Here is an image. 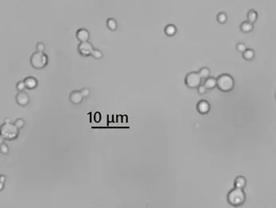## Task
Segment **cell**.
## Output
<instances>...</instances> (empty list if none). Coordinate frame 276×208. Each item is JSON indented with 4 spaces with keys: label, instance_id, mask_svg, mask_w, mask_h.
I'll return each mask as SVG.
<instances>
[{
    "label": "cell",
    "instance_id": "cell-9",
    "mask_svg": "<svg viewBox=\"0 0 276 208\" xmlns=\"http://www.w3.org/2000/svg\"><path fill=\"white\" fill-rule=\"evenodd\" d=\"M196 109L200 114L208 113L210 110V104L207 100H201L196 104Z\"/></svg>",
    "mask_w": 276,
    "mask_h": 208
},
{
    "label": "cell",
    "instance_id": "cell-17",
    "mask_svg": "<svg viewBox=\"0 0 276 208\" xmlns=\"http://www.w3.org/2000/svg\"><path fill=\"white\" fill-rule=\"evenodd\" d=\"M107 26L111 31H115L118 28V23L116 20L114 18H108L107 21Z\"/></svg>",
    "mask_w": 276,
    "mask_h": 208
},
{
    "label": "cell",
    "instance_id": "cell-8",
    "mask_svg": "<svg viewBox=\"0 0 276 208\" xmlns=\"http://www.w3.org/2000/svg\"><path fill=\"white\" fill-rule=\"evenodd\" d=\"M77 39L80 42H84V41H89V37H90V33H89V30L86 29H79L76 33Z\"/></svg>",
    "mask_w": 276,
    "mask_h": 208
},
{
    "label": "cell",
    "instance_id": "cell-2",
    "mask_svg": "<svg viewBox=\"0 0 276 208\" xmlns=\"http://www.w3.org/2000/svg\"><path fill=\"white\" fill-rule=\"evenodd\" d=\"M48 57L43 52H35L30 57V64L33 68L40 70L47 65Z\"/></svg>",
    "mask_w": 276,
    "mask_h": 208
},
{
    "label": "cell",
    "instance_id": "cell-12",
    "mask_svg": "<svg viewBox=\"0 0 276 208\" xmlns=\"http://www.w3.org/2000/svg\"><path fill=\"white\" fill-rule=\"evenodd\" d=\"M240 29H241V32H243V33H250L253 29V24L248 22V21H245V22L241 23Z\"/></svg>",
    "mask_w": 276,
    "mask_h": 208
},
{
    "label": "cell",
    "instance_id": "cell-27",
    "mask_svg": "<svg viewBox=\"0 0 276 208\" xmlns=\"http://www.w3.org/2000/svg\"><path fill=\"white\" fill-rule=\"evenodd\" d=\"M36 51H38V52H44L45 45L43 43H42V42H39L36 45Z\"/></svg>",
    "mask_w": 276,
    "mask_h": 208
},
{
    "label": "cell",
    "instance_id": "cell-31",
    "mask_svg": "<svg viewBox=\"0 0 276 208\" xmlns=\"http://www.w3.org/2000/svg\"><path fill=\"white\" fill-rule=\"evenodd\" d=\"M4 188V183L2 182H0V191H2Z\"/></svg>",
    "mask_w": 276,
    "mask_h": 208
},
{
    "label": "cell",
    "instance_id": "cell-14",
    "mask_svg": "<svg viewBox=\"0 0 276 208\" xmlns=\"http://www.w3.org/2000/svg\"><path fill=\"white\" fill-rule=\"evenodd\" d=\"M234 185L235 188L243 189L246 185V180L243 177H237L234 180Z\"/></svg>",
    "mask_w": 276,
    "mask_h": 208
},
{
    "label": "cell",
    "instance_id": "cell-25",
    "mask_svg": "<svg viewBox=\"0 0 276 208\" xmlns=\"http://www.w3.org/2000/svg\"><path fill=\"white\" fill-rule=\"evenodd\" d=\"M236 48H237V50L238 51V52H242V53L247 49L246 45L244 43H238L237 45V47H236Z\"/></svg>",
    "mask_w": 276,
    "mask_h": 208
},
{
    "label": "cell",
    "instance_id": "cell-10",
    "mask_svg": "<svg viewBox=\"0 0 276 208\" xmlns=\"http://www.w3.org/2000/svg\"><path fill=\"white\" fill-rule=\"evenodd\" d=\"M83 99L84 97L82 96L81 93L79 90H74V91L71 92L70 95V101L73 104H81L82 102Z\"/></svg>",
    "mask_w": 276,
    "mask_h": 208
},
{
    "label": "cell",
    "instance_id": "cell-3",
    "mask_svg": "<svg viewBox=\"0 0 276 208\" xmlns=\"http://www.w3.org/2000/svg\"><path fill=\"white\" fill-rule=\"evenodd\" d=\"M227 200L232 206H241L245 201V192L241 188H233L228 194Z\"/></svg>",
    "mask_w": 276,
    "mask_h": 208
},
{
    "label": "cell",
    "instance_id": "cell-15",
    "mask_svg": "<svg viewBox=\"0 0 276 208\" xmlns=\"http://www.w3.org/2000/svg\"><path fill=\"white\" fill-rule=\"evenodd\" d=\"M257 18H258L257 12H256V10H250L248 12V14H247V19H248V22L252 23V24H253L254 22H256V20H257Z\"/></svg>",
    "mask_w": 276,
    "mask_h": 208
},
{
    "label": "cell",
    "instance_id": "cell-6",
    "mask_svg": "<svg viewBox=\"0 0 276 208\" xmlns=\"http://www.w3.org/2000/svg\"><path fill=\"white\" fill-rule=\"evenodd\" d=\"M93 49H94V48H93V44L91 42H89V41L81 42L78 47L79 54L81 55L82 56H85V57L91 56Z\"/></svg>",
    "mask_w": 276,
    "mask_h": 208
},
{
    "label": "cell",
    "instance_id": "cell-22",
    "mask_svg": "<svg viewBox=\"0 0 276 208\" xmlns=\"http://www.w3.org/2000/svg\"><path fill=\"white\" fill-rule=\"evenodd\" d=\"M13 124L16 125V127H17V128L21 129V128H22L23 127H24L25 120L23 119H21V118H18V119H17L16 120L14 121Z\"/></svg>",
    "mask_w": 276,
    "mask_h": 208
},
{
    "label": "cell",
    "instance_id": "cell-4",
    "mask_svg": "<svg viewBox=\"0 0 276 208\" xmlns=\"http://www.w3.org/2000/svg\"><path fill=\"white\" fill-rule=\"evenodd\" d=\"M216 86L221 91L230 92L234 87V80L230 74H221L216 79Z\"/></svg>",
    "mask_w": 276,
    "mask_h": 208
},
{
    "label": "cell",
    "instance_id": "cell-11",
    "mask_svg": "<svg viewBox=\"0 0 276 208\" xmlns=\"http://www.w3.org/2000/svg\"><path fill=\"white\" fill-rule=\"evenodd\" d=\"M24 82L25 84L26 88H28V89H35L37 86V84H38V81H37L36 78L32 76L26 77L24 79Z\"/></svg>",
    "mask_w": 276,
    "mask_h": 208
},
{
    "label": "cell",
    "instance_id": "cell-28",
    "mask_svg": "<svg viewBox=\"0 0 276 208\" xmlns=\"http://www.w3.org/2000/svg\"><path fill=\"white\" fill-rule=\"evenodd\" d=\"M81 93L82 96H83L84 97H89V94H90V90H89V89H88V88H84L83 89L81 90Z\"/></svg>",
    "mask_w": 276,
    "mask_h": 208
},
{
    "label": "cell",
    "instance_id": "cell-23",
    "mask_svg": "<svg viewBox=\"0 0 276 208\" xmlns=\"http://www.w3.org/2000/svg\"><path fill=\"white\" fill-rule=\"evenodd\" d=\"M0 152L2 154H7L9 153V147L5 143L0 145Z\"/></svg>",
    "mask_w": 276,
    "mask_h": 208
},
{
    "label": "cell",
    "instance_id": "cell-18",
    "mask_svg": "<svg viewBox=\"0 0 276 208\" xmlns=\"http://www.w3.org/2000/svg\"><path fill=\"white\" fill-rule=\"evenodd\" d=\"M255 56V52L252 49H246L243 52V58L246 60H252Z\"/></svg>",
    "mask_w": 276,
    "mask_h": 208
},
{
    "label": "cell",
    "instance_id": "cell-30",
    "mask_svg": "<svg viewBox=\"0 0 276 208\" xmlns=\"http://www.w3.org/2000/svg\"><path fill=\"white\" fill-rule=\"evenodd\" d=\"M5 143V139H4L3 137H2V135H0V145H1V144H2V143Z\"/></svg>",
    "mask_w": 276,
    "mask_h": 208
},
{
    "label": "cell",
    "instance_id": "cell-5",
    "mask_svg": "<svg viewBox=\"0 0 276 208\" xmlns=\"http://www.w3.org/2000/svg\"><path fill=\"white\" fill-rule=\"evenodd\" d=\"M201 79L197 72H190L185 77V85L190 89H196L201 83Z\"/></svg>",
    "mask_w": 276,
    "mask_h": 208
},
{
    "label": "cell",
    "instance_id": "cell-16",
    "mask_svg": "<svg viewBox=\"0 0 276 208\" xmlns=\"http://www.w3.org/2000/svg\"><path fill=\"white\" fill-rule=\"evenodd\" d=\"M164 32H165V33L167 34V36H169V37H173V36L176 34L177 29L174 25H168V26H167L165 27Z\"/></svg>",
    "mask_w": 276,
    "mask_h": 208
},
{
    "label": "cell",
    "instance_id": "cell-1",
    "mask_svg": "<svg viewBox=\"0 0 276 208\" xmlns=\"http://www.w3.org/2000/svg\"><path fill=\"white\" fill-rule=\"evenodd\" d=\"M0 135L5 140H14L19 135V128L13 123L5 122L0 126Z\"/></svg>",
    "mask_w": 276,
    "mask_h": 208
},
{
    "label": "cell",
    "instance_id": "cell-19",
    "mask_svg": "<svg viewBox=\"0 0 276 208\" xmlns=\"http://www.w3.org/2000/svg\"><path fill=\"white\" fill-rule=\"evenodd\" d=\"M210 74H211V71H210L209 68H208V67H202V68H200L198 72V74L201 78H208L210 76Z\"/></svg>",
    "mask_w": 276,
    "mask_h": 208
},
{
    "label": "cell",
    "instance_id": "cell-24",
    "mask_svg": "<svg viewBox=\"0 0 276 208\" xmlns=\"http://www.w3.org/2000/svg\"><path fill=\"white\" fill-rule=\"evenodd\" d=\"M16 88H17V89L19 90V91H23L26 88L24 81H19L17 83V85H16Z\"/></svg>",
    "mask_w": 276,
    "mask_h": 208
},
{
    "label": "cell",
    "instance_id": "cell-21",
    "mask_svg": "<svg viewBox=\"0 0 276 208\" xmlns=\"http://www.w3.org/2000/svg\"><path fill=\"white\" fill-rule=\"evenodd\" d=\"M91 56H93V58H95V59L99 60V59H101V58H103L104 54H103V52H101L100 50H99V49H94L93 50V52H92Z\"/></svg>",
    "mask_w": 276,
    "mask_h": 208
},
{
    "label": "cell",
    "instance_id": "cell-26",
    "mask_svg": "<svg viewBox=\"0 0 276 208\" xmlns=\"http://www.w3.org/2000/svg\"><path fill=\"white\" fill-rule=\"evenodd\" d=\"M196 89H197V92H198V93H199V94H200V95L204 94V93H205L206 92H207V90H208V89H206L205 86H204V85H201V84H200V86H199L198 87L196 88Z\"/></svg>",
    "mask_w": 276,
    "mask_h": 208
},
{
    "label": "cell",
    "instance_id": "cell-20",
    "mask_svg": "<svg viewBox=\"0 0 276 208\" xmlns=\"http://www.w3.org/2000/svg\"><path fill=\"white\" fill-rule=\"evenodd\" d=\"M227 15H226V13L224 12H220V13L218 14L217 15V21H218V22L220 23V24H224L227 22Z\"/></svg>",
    "mask_w": 276,
    "mask_h": 208
},
{
    "label": "cell",
    "instance_id": "cell-13",
    "mask_svg": "<svg viewBox=\"0 0 276 208\" xmlns=\"http://www.w3.org/2000/svg\"><path fill=\"white\" fill-rule=\"evenodd\" d=\"M204 86L207 89H212L216 86V79L214 78H207L204 81Z\"/></svg>",
    "mask_w": 276,
    "mask_h": 208
},
{
    "label": "cell",
    "instance_id": "cell-29",
    "mask_svg": "<svg viewBox=\"0 0 276 208\" xmlns=\"http://www.w3.org/2000/svg\"><path fill=\"white\" fill-rule=\"evenodd\" d=\"M6 177L4 176V175H0V182H2V183H5L6 181Z\"/></svg>",
    "mask_w": 276,
    "mask_h": 208
},
{
    "label": "cell",
    "instance_id": "cell-7",
    "mask_svg": "<svg viewBox=\"0 0 276 208\" xmlns=\"http://www.w3.org/2000/svg\"><path fill=\"white\" fill-rule=\"evenodd\" d=\"M15 100H16V102H17V104L24 107V106H26L28 103H29L30 97L29 96H28V93L23 90V91H19L18 93L16 94Z\"/></svg>",
    "mask_w": 276,
    "mask_h": 208
}]
</instances>
